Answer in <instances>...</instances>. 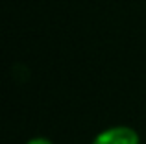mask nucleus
Wrapping results in <instances>:
<instances>
[{"instance_id":"obj_1","label":"nucleus","mask_w":146,"mask_h":144,"mask_svg":"<svg viewBox=\"0 0 146 144\" xmlns=\"http://www.w3.org/2000/svg\"><path fill=\"white\" fill-rule=\"evenodd\" d=\"M93 144H141L139 133L129 126H113L100 131Z\"/></svg>"},{"instance_id":"obj_2","label":"nucleus","mask_w":146,"mask_h":144,"mask_svg":"<svg viewBox=\"0 0 146 144\" xmlns=\"http://www.w3.org/2000/svg\"><path fill=\"white\" fill-rule=\"evenodd\" d=\"M26 144H52V141H48L44 137H35V139H30Z\"/></svg>"}]
</instances>
